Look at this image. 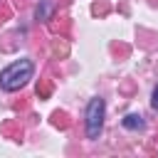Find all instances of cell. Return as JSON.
Listing matches in <instances>:
<instances>
[{
    "instance_id": "obj_3",
    "label": "cell",
    "mask_w": 158,
    "mask_h": 158,
    "mask_svg": "<svg viewBox=\"0 0 158 158\" xmlns=\"http://www.w3.org/2000/svg\"><path fill=\"white\" fill-rule=\"evenodd\" d=\"M123 128H128V131H141L143 126H146V121H143V116H138V114H128L123 121Z\"/></svg>"
},
{
    "instance_id": "obj_1",
    "label": "cell",
    "mask_w": 158,
    "mask_h": 158,
    "mask_svg": "<svg viewBox=\"0 0 158 158\" xmlns=\"http://www.w3.org/2000/svg\"><path fill=\"white\" fill-rule=\"evenodd\" d=\"M32 72H35V67H32L30 59H17V62L7 64L0 72V89L2 91H17V89H22L32 79Z\"/></svg>"
},
{
    "instance_id": "obj_2",
    "label": "cell",
    "mask_w": 158,
    "mask_h": 158,
    "mask_svg": "<svg viewBox=\"0 0 158 158\" xmlns=\"http://www.w3.org/2000/svg\"><path fill=\"white\" fill-rule=\"evenodd\" d=\"M104 114H106L104 99L101 96L89 99V104H86V136L89 138H99L101 126H104Z\"/></svg>"
},
{
    "instance_id": "obj_4",
    "label": "cell",
    "mask_w": 158,
    "mask_h": 158,
    "mask_svg": "<svg viewBox=\"0 0 158 158\" xmlns=\"http://www.w3.org/2000/svg\"><path fill=\"white\" fill-rule=\"evenodd\" d=\"M151 104H153V109H158V86L153 89V99H151Z\"/></svg>"
}]
</instances>
